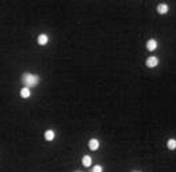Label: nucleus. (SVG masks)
Returning <instances> with one entry per match:
<instances>
[{
  "instance_id": "f257e3e1",
  "label": "nucleus",
  "mask_w": 176,
  "mask_h": 172,
  "mask_svg": "<svg viewBox=\"0 0 176 172\" xmlns=\"http://www.w3.org/2000/svg\"><path fill=\"white\" fill-rule=\"evenodd\" d=\"M23 83L26 84V85H35V84L38 83V76L35 75H30V73H26V75L23 76Z\"/></svg>"
},
{
  "instance_id": "f03ea898",
  "label": "nucleus",
  "mask_w": 176,
  "mask_h": 172,
  "mask_svg": "<svg viewBox=\"0 0 176 172\" xmlns=\"http://www.w3.org/2000/svg\"><path fill=\"white\" fill-rule=\"evenodd\" d=\"M88 146H89L91 150H98V148H99V141H98L96 138H92V140H89V142H88Z\"/></svg>"
},
{
  "instance_id": "7ed1b4c3",
  "label": "nucleus",
  "mask_w": 176,
  "mask_h": 172,
  "mask_svg": "<svg viewBox=\"0 0 176 172\" xmlns=\"http://www.w3.org/2000/svg\"><path fill=\"white\" fill-rule=\"evenodd\" d=\"M157 64H158V60L156 57H149L146 60V65L149 66V68H154Z\"/></svg>"
},
{
  "instance_id": "20e7f679",
  "label": "nucleus",
  "mask_w": 176,
  "mask_h": 172,
  "mask_svg": "<svg viewBox=\"0 0 176 172\" xmlns=\"http://www.w3.org/2000/svg\"><path fill=\"white\" fill-rule=\"evenodd\" d=\"M81 163H83L84 167H91V165H92V159H91V156H83Z\"/></svg>"
},
{
  "instance_id": "39448f33",
  "label": "nucleus",
  "mask_w": 176,
  "mask_h": 172,
  "mask_svg": "<svg viewBox=\"0 0 176 172\" xmlns=\"http://www.w3.org/2000/svg\"><path fill=\"white\" fill-rule=\"evenodd\" d=\"M45 140L46 141H53L54 140V132L53 130H46L45 132Z\"/></svg>"
},
{
  "instance_id": "423d86ee",
  "label": "nucleus",
  "mask_w": 176,
  "mask_h": 172,
  "mask_svg": "<svg viewBox=\"0 0 176 172\" xmlns=\"http://www.w3.org/2000/svg\"><path fill=\"white\" fill-rule=\"evenodd\" d=\"M156 46H157V44H156V41H154V40L148 41V44H146L148 50H154V49H156Z\"/></svg>"
},
{
  "instance_id": "0eeeda50",
  "label": "nucleus",
  "mask_w": 176,
  "mask_h": 172,
  "mask_svg": "<svg viewBox=\"0 0 176 172\" xmlns=\"http://www.w3.org/2000/svg\"><path fill=\"white\" fill-rule=\"evenodd\" d=\"M167 146H168V149H171V150L176 149V140H173V138H171V140H168Z\"/></svg>"
},
{
  "instance_id": "6e6552de",
  "label": "nucleus",
  "mask_w": 176,
  "mask_h": 172,
  "mask_svg": "<svg viewBox=\"0 0 176 172\" xmlns=\"http://www.w3.org/2000/svg\"><path fill=\"white\" fill-rule=\"evenodd\" d=\"M38 44L40 45H46L48 44V37L45 35V34H41V35L38 37Z\"/></svg>"
},
{
  "instance_id": "1a4fd4ad",
  "label": "nucleus",
  "mask_w": 176,
  "mask_h": 172,
  "mask_svg": "<svg viewBox=\"0 0 176 172\" xmlns=\"http://www.w3.org/2000/svg\"><path fill=\"white\" fill-rule=\"evenodd\" d=\"M157 11H158V12H160V14H167V11H168V7H167V5H165V4H160V5H158V7H157Z\"/></svg>"
},
{
  "instance_id": "9d476101",
  "label": "nucleus",
  "mask_w": 176,
  "mask_h": 172,
  "mask_svg": "<svg viewBox=\"0 0 176 172\" xmlns=\"http://www.w3.org/2000/svg\"><path fill=\"white\" fill-rule=\"evenodd\" d=\"M20 96L22 98H29L30 96V89L29 88H22V91H20Z\"/></svg>"
},
{
  "instance_id": "9b49d317",
  "label": "nucleus",
  "mask_w": 176,
  "mask_h": 172,
  "mask_svg": "<svg viewBox=\"0 0 176 172\" xmlns=\"http://www.w3.org/2000/svg\"><path fill=\"white\" fill-rule=\"evenodd\" d=\"M92 172H103V168H102L100 165H95V167L92 168Z\"/></svg>"
},
{
  "instance_id": "f8f14e48",
  "label": "nucleus",
  "mask_w": 176,
  "mask_h": 172,
  "mask_svg": "<svg viewBox=\"0 0 176 172\" xmlns=\"http://www.w3.org/2000/svg\"><path fill=\"white\" fill-rule=\"evenodd\" d=\"M133 172H140V171H133Z\"/></svg>"
},
{
  "instance_id": "ddd939ff",
  "label": "nucleus",
  "mask_w": 176,
  "mask_h": 172,
  "mask_svg": "<svg viewBox=\"0 0 176 172\" xmlns=\"http://www.w3.org/2000/svg\"><path fill=\"white\" fill-rule=\"evenodd\" d=\"M76 172H81V171H76Z\"/></svg>"
}]
</instances>
